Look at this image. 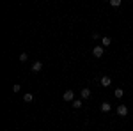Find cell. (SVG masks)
I'll return each instance as SVG.
<instances>
[{"instance_id":"obj_10","label":"cell","mask_w":133,"mask_h":131,"mask_svg":"<svg viewBox=\"0 0 133 131\" xmlns=\"http://www.w3.org/2000/svg\"><path fill=\"white\" fill-rule=\"evenodd\" d=\"M23 99H25V103H30V101H34V96H32V94H25Z\"/></svg>"},{"instance_id":"obj_13","label":"cell","mask_w":133,"mask_h":131,"mask_svg":"<svg viewBox=\"0 0 133 131\" xmlns=\"http://www.w3.org/2000/svg\"><path fill=\"white\" fill-rule=\"evenodd\" d=\"M27 59H29V55H27V53H21V55H20V62H25Z\"/></svg>"},{"instance_id":"obj_1","label":"cell","mask_w":133,"mask_h":131,"mask_svg":"<svg viewBox=\"0 0 133 131\" xmlns=\"http://www.w3.org/2000/svg\"><path fill=\"white\" fill-rule=\"evenodd\" d=\"M103 46H94V50H92V53H94V57H103Z\"/></svg>"},{"instance_id":"obj_12","label":"cell","mask_w":133,"mask_h":131,"mask_svg":"<svg viewBox=\"0 0 133 131\" xmlns=\"http://www.w3.org/2000/svg\"><path fill=\"white\" fill-rule=\"evenodd\" d=\"M110 5H114V7L121 5V0H110Z\"/></svg>"},{"instance_id":"obj_2","label":"cell","mask_w":133,"mask_h":131,"mask_svg":"<svg viewBox=\"0 0 133 131\" xmlns=\"http://www.w3.org/2000/svg\"><path fill=\"white\" fill-rule=\"evenodd\" d=\"M73 98H75V92H73V91H66V92H64V96H62V99H64V101H71Z\"/></svg>"},{"instance_id":"obj_8","label":"cell","mask_w":133,"mask_h":131,"mask_svg":"<svg viewBox=\"0 0 133 131\" xmlns=\"http://www.w3.org/2000/svg\"><path fill=\"white\" fill-rule=\"evenodd\" d=\"M114 94H115V98H123V96H124V91H123V89H115V92H114Z\"/></svg>"},{"instance_id":"obj_5","label":"cell","mask_w":133,"mask_h":131,"mask_svg":"<svg viewBox=\"0 0 133 131\" xmlns=\"http://www.w3.org/2000/svg\"><path fill=\"white\" fill-rule=\"evenodd\" d=\"M110 83H112L110 76H103V78H101V87H108Z\"/></svg>"},{"instance_id":"obj_4","label":"cell","mask_w":133,"mask_h":131,"mask_svg":"<svg viewBox=\"0 0 133 131\" xmlns=\"http://www.w3.org/2000/svg\"><path fill=\"white\" fill-rule=\"evenodd\" d=\"M43 69V64L39 60L37 62H34V66H32V73H39V71Z\"/></svg>"},{"instance_id":"obj_9","label":"cell","mask_w":133,"mask_h":131,"mask_svg":"<svg viewBox=\"0 0 133 131\" xmlns=\"http://www.w3.org/2000/svg\"><path fill=\"white\" fill-rule=\"evenodd\" d=\"M101 43H103V46H110V43H112V41H110V37H103Z\"/></svg>"},{"instance_id":"obj_3","label":"cell","mask_w":133,"mask_h":131,"mask_svg":"<svg viewBox=\"0 0 133 131\" xmlns=\"http://www.w3.org/2000/svg\"><path fill=\"white\" fill-rule=\"evenodd\" d=\"M117 113H119L121 117H126V115H128V108H126L124 105H121V106L117 108Z\"/></svg>"},{"instance_id":"obj_6","label":"cell","mask_w":133,"mask_h":131,"mask_svg":"<svg viewBox=\"0 0 133 131\" xmlns=\"http://www.w3.org/2000/svg\"><path fill=\"white\" fill-rule=\"evenodd\" d=\"M101 110L103 112H110V103H107V101L101 103Z\"/></svg>"},{"instance_id":"obj_7","label":"cell","mask_w":133,"mask_h":131,"mask_svg":"<svg viewBox=\"0 0 133 131\" xmlns=\"http://www.w3.org/2000/svg\"><path fill=\"white\" fill-rule=\"evenodd\" d=\"M89 96H91V91H89V89H82V98L83 99H87Z\"/></svg>"},{"instance_id":"obj_11","label":"cell","mask_w":133,"mask_h":131,"mask_svg":"<svg viewBox=\"0 0 133 131\" xmlns=\"http://www.w3.org/2000/svg\"><path fill=\"white\" fill-rule=\"evenodd\" d=\"M73 106H75V108H80V106H82V101H80V99L73 101Z\"/></svg>"}]
</instances>
